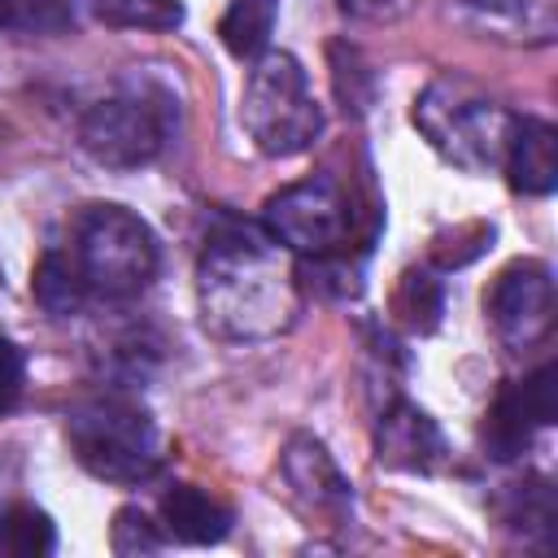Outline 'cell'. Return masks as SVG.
Segmentation results:
<instances>
[{"instance_id": "9", "label": "cell", "mask_w": 558, "mask_h": 558, "mask_svg": "<svg viewBox=\"0 0 558 558\" xmlns=\"http://www.w3.org/2000/svg\"><path fill=\"white\" fill-rule=\"evenodd\" d=\"M558 414V371L554 362L536 366L527 379H514L497 392V401L484 414V453L493 462H514L527 445L536 427H549Z\"/></svg>"}, {"instance_id": "5", "label": "cell", "mask_w": 558, "mask_h": 558, "mask_svg": "<svg viewBox=\"0 0 558 558\" xmlns=\"http://www.w3.org/2000/svg\"><path fill=\"white\" fill-rule=\"evenodd\" d=\"M240 122L266 157H296L323 135V105L292 52H262L248 70Z\"/></svg>"}, {"instance_id": "23", "label": "cell", "mask_w": 558, "mask_h": 558, "mask_svg": "<svg viewBox=\"0 0 558 558\" xmlns=\"http://www.w3.org/2000/svg\"><path fill=\"white\" fill-rule=\"evenodd\" d=\"M344 13L353 17H366V22H379V17H392L401 9V0H340Z\"/></svg>"}, {"instance_id": "2", "label": "cell", "mask_w": 558, "mask_h": 558, "mask_svg": "<svg viewBox=\"0 0 558 558\" xmlns=\"http://www.w3.org/2000/svg\"><path fill=\"white\" fill-rule=\"evenodd\" d=\"M65 440L78 466L105 484H144L161 471V427L131 392H100L65 414Z\"/></svg>"}, {"instance_id": "3", "label": "cell", "mask_w": 558, "mask_h": 558, "mask_svg": "<svg viewBox=\"0 0 558 558\" xmlns=\"http://www.w3.org/2000/svg\"><path fill=\"white\" fill-rule=\"evenodd\" d=\"M70 262L96 301H135L161 266L153 227L126 205H87L70 222Z\"/></svg>"}, {"instance_id": "4", "label": "cell", "mask_w": 558, "mask_h": 558, "mask_svg": "<svg viewBox=\"0 0 558 558\" xmlns=\"http://www.w3.org/2000/svg\"><path fill=\"white\" fill-rule=\"evenodd\" d=\"M510 122L514 113H506L493 96L475 92L462 78H436L414 100V126L423 131V140L449 166L471 170V174L501 166Z\"/></svg>"}, {"instance_id": "14", "label": "cell", "mask_w": 558, "mask_h": 558, "mask_svg": "<svg viewBox=\"0 0 558 558\" xmlns=\"http://www.w3.org/2000/svg\"><path fill=\"white\" fill-rule=\"evenodd\" d=\"M275 22H279V0H231L218 22V35L231 57L257 61L262 52H270Z\"/></svg>"}, {"instance_id": "19", "label": "cell", "mask_w": 558, "mask_h": 558, "mask_svg": "<svg viewBox=\"0 0 558 558\" xmlns=\"http://www.w3.org/2000/svg\"><path fill=\"white\" fill-rule=\"evenodd\" d=\"M74 0H0V31L9 35H65Z\"/></svg>"}, {"instance_id": "20", "label": "cell", "mask_w": 558, "mask_h": 558, "mask_svg": "<svg viewBox=\"0 0 558 558\" xmlns=\"http://www.w3.org/2000/svg\"><path fill=\"white\" fill-rule=\"evenodd\" d=\"M166 527L161 523H153L140 506H122L118 514H113V527H109V545H113V554H122V558H135V554H157V549H166Z\"/></svg>"}, {"instance_id": "6", "label": "cell", "mask_w": 558, "mask_h": 558, "mask_svg": "<svg viewBox=\"0 0 558 558\" xmlns=\"http://www.w3.org/2000/svg\"><path fill=\"white\" fill-rule=\"evenodd\" d=\"M262 227L305 262H327V257H353V231H357V209L353 196L344 192L340 179L331 174H310L301 183L279 187L266 209Z\"/></svg>"}, {"instance_id": "1", "label": "cell", "mask_w": 558, "mask_h": 558, "mask_svg": "<svg viewBox=\"0 0 558 558\" xmlns=\"http://www.w3.org/2000/svg\"><path fill=\"white\" fill-rule=\"evenodd\" d=\"M196 305L205 331L231 344L288 331L301 314L292 253L262 222L214 218L196 262Z\"/></svg>"}, {"instance_id": "16", "label": "cell", "mask_w": 558, "mask_h": 558, "mask_svg": "<svg viewBox=\"0 0 558 558\" xmlns=\"http://www.w3.org/2000/svg\"><path fill=\"white\" fill-rule=\"evenodd\" d=\"M31 292H35V301H39V310L52 314V318H70V314H78V310L92 301L65 248H48V253L39 257L35 279H31Z\"/></svg>"}, {"instance_id": "21", "label": "cell", "mask_w": 558, "mask_h": 558, "mask_svg": "<svg viewBox=\"0 0 558 558\" xmlns=\"http://www.w3.org/2000/svg\"><path fill=\"white\" fill-rule=\"evenodd\" d=\"M22 392H26V353L0 331V414L17 410Z\"/></svg>"}, {"instance_id": "17", "label": "cell", "mask_w": 558, "mask_h": 558, "mask_svg": "<svg viewBox=\"0 0 558 558\" xmlns=\"http://www.w3.org/2000/svg\"><path fill=\"white\" fill-rule=\"evenodd\" d=\"M57 549V523L31 506V501H9L0 510V554L4 558H48Z\"/></svg>"}, {"instance_id": "10", "label": "cell", "mask_w": 558, "mask_h": 558, "mask_svg": "<svg viewBox=\"0 0 558 558\" xmlns=\"http://www.w3.org/2000/svg\"><path fill=\"white\" fill-rule=\"evenodd\" d=\"M375 458L388 471L432 475L445 462V436L427 410L405 397H392L375 418Z\"/></svg>"}, {"instance_id": "8", "label": "cell", "mask_w": 558, "mask_h": 558, "mask_svg": "<svg viewBox=\"0 0 558 558\" xmlns=\"http://www.w3.org/2000/svg\"><path fill=\"white\" fill-rule=\"evenodd\" d=\"M484 314L510 349H532L554 327V275L536 257H519L484 288Z\"/></svg>"}, {"instance_id": "22", "label": "cell", "mask_w": 558, "mask_h": 558, "mask_svg": "<svg viewBox=\"0 0 558 558\" xmlns=\"http://www.w3.org/2000/svg\"><path fill=\"white\" fill-rule=\"evenodd\" d=\"M462 4H471V9H480V13H493V17H527V13H536L545 0H462Z\"/></svg>"}, {"instance_id": "12", "label": "cell", "mask_w": 558, "mask_h": 558, "mask_svg": "<svg viewBox=\"0 0 558 558\" xmlns=\"http://www.w3.org/2000/svg\"><path fill=\"white\" fill-rule=\"evenodd\" d=\"M510 187L523 196H549L558 183V131L545 118H514L501 153Z\"/></svg>"}, {"instance_id": "15", "label": "cell", "mask_w": 558, "mask_h": 558, "mask_svg": "<svg viewBox=\"0 0 558 558\" xmlns=\"http://www.w3.org/2000/svg\"><path fill=\"white\" fill-rule=\"evenodd\" d=\"M92 22L109 31H174L183 26V0H74Z\"/></svg>"}, {"instance_id": "18", "label": "cell", "mask_w": 558, "mask_h": 558, "mask_svg": "<svg viewBox=\"0 0 558 558\" xmlns=\"http://www.w3.org/2000/svg\"><path fill=\"white\" fill-rule=\"evenodd\" d=\"M392 310H397V323L405 331H436L440 327V314H445V288L432 270H405L397 292H392Z\"/></svg>"}, {"instance_id": "13", "label": "cell", "mask_w": 558, "mask_h": 558, "mask_svg": "<svg viewBox=\"0 0 558 558\" xmlns=\"http://www.w3.org/2000/svg\"><path fill=\"white\" fill-rule=\"evenodd\" d=\"M231 523H235V510L196 484H174L161 497V527L183 545H214L231 532Z\"/></svg>"}, {"instance_id": "7", "label": "cell", "mask_w": 558, "mask_h": 558, "mask_svg": "<svg viewBox=\"0 0 558 558\" xmlns=\"http://www.w3.org/2000/svg\"><path fill=\"white\" fill-rule=\"evenodd\" d=\"M170 140V105L148 87H118L92 100L78 118L83 153L105 170H140Z\"/></svg>"}, {"instance_id": "11", "label": "cell", "mask_w": 558, "mask_h": 558, "mask_svg": "<svg viewBox=\"0 0 558 558\" xmlns=\"http://www.w3.org/2000/svg\"><path fill=\"white\" fill-rule=\"evenodd\" d=\"M283 480L296 493V501L310 514H327V519H344L353 510V488L344 480V471L336 466V458L327 453L323 440L314 436H292L283 449Z\"/></svg>"}]
</instances>
